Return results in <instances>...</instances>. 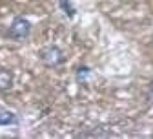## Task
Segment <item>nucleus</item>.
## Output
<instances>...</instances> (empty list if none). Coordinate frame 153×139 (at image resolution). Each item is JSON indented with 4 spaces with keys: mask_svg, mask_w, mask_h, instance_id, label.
I'll list each match as a JSON object with an SVG mask.
<instances>
[{
    "mask_svg": "<svg viewBox=\"0 0 153 139\" xmlns=\"http://www.w3.org/2000/svg\"><path fill=\"white\" fill-rule=\"evenodd\" d=\"M31 33V24L27 18L24 17H16L13 18V22L9 26V37L15 38V41H24V38H27Z\"/></svg>",
    "mask_w": 153,
    "mask_h": 139,
    "instance_id": "2",
    "label": "nucleus"
},
{
    "mask_svg": "<svg viewBox=\"0 0 153 139\" xmlns=\"http://www.w3.org/2000/svg\"><path fill=\"white\" fill-rule=\"evenodd\" d=\"M13 84V77L7 70L0 68V90H9Z\"/></svg>",
    "mask_w": 153,
    "mask_h": 139,
    "instance_id": "4",
    "label": "nucleus"
},
{
    "mask_svg": "<svg viewBox=\"0 0 153 139\" xmlns=\"http://www.w3.org/2000/svg\"><path fill=\"white\" fill-rule=\"evenodd\" d=\"M88 75H89V68H86V66H80L79 71H76V79H79V81H86Z\"/></svg>",
    "mask_w": 153,
    "mask_h": 139,
    "instance_id": "6",
    "label": "nucleus"
},
{
    "mask_svg": "<svg viewBox=\"0 0 153 139\" xmlns=\"http://www.w3.org/2000/svg\"><path fill=\"white\" fill-rule=\"evenodd\" d=\"M60 2V8H62V11L68 15V17H73L75 15V9H73V6H71V2L69 0H59Z\"/></svg>",
    "mask_w": 153,
    "mask_h": 139,
    "instance_id": "5",
    "label": "nucleus"
},
{
    "mask_svg": "<svg viewBox=\"0 0 153 139\" xmlns=\"http://www.w3.org/2000/svg\"><path fill=\"white\" fill-rule=\"evenodd\" d=\"M15 123H16V115L9 110L0 108V126H7V125H15Z\"/></svg>",
    "mask_w": 153,
    "mask_h": 139,
    "instance_id": "3",
    "label": "nucleus"
},
{
    "mask_svg": "<svg viewBox=\"0 0 153 139\" xmlns=\"http://www.w3.org/2000/svg\"><path fill=\"white\" fill-rule=\"evenodd\" d=\"M38 57H40V61L46 66H51V68L60 66L64 62V59H66L64 51L59 46H46V48H42L40 51H38Z\"/></svg>",
    "mask_w": 153,
    "mask_h": 139,
    "instance_id": "1",
    "label": "nucleus"
}]
</instances>
